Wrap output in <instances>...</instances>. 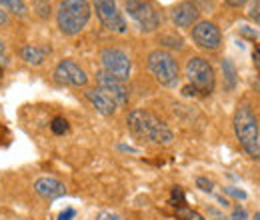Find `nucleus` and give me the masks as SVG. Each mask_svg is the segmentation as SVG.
I'll list each match as a JSON object with an SVG mask.
<instances>
[{
    "label": "nucleus",
    "instance_id": "1",
    "mask_svg": "<svg viewBox=\"0 0 260 220\" xmlns=\"http://www.w3.org/2000/svg\"><path fill=\"white\" fill-rule=\"evenodd\" d=\"M126 122H128L130 130L142 140H150L156 144H168L174 138L172 130L164 124L156 114H152L148 110H132Z\"/></svg>",
    "mask_w": 260,
    "mask_h": 220
},
{
    "label": "nucleus",
    "instance_id": "2",
    "mask_svg": "<svg viewBox=\"0 0 260 220\" xmlns=\"http://www.w3.org/2000/svg\"><path fill=\"white\" fill-rule=\"evenodd\" d=\"M234 132L240 140L242 148L252 158H260L258 142V120L248 104H240L234 112Z\"/></svg>",
    "mask_w": 260,
    "mask_h": 220
},
{
    "label": "nucleus",
    "instance_id": "3",
    "mask_svg": "<svg viewBox=\"0 0 260 220\" xmlns=\"http://www.w3.org/2000/svg\"><path fill=\"white\" fill-rule=\"evenodd\" d=\"M58 28L68 34L74 36L82 30L88 20H90V4L86 0H62L58 6Z\"/></svg>",
    "mask_w": 260,
    "mask_h": 220
},
{
    "label": "nucleus",
    "instance_id": "4",
    "mask_svg": "<svg viewBox=\"0 0 260 220\" xmlns=\"http://www.w3.org/2000/svg\"><path fill=\"white\" fill-rule=\"evenodd\" d=\"M148 68H150L152 76L156 78V82H160L162 86H174L180 78L178 76V62L166 50L150 52L148 54Z\"/></svg>",
    "mask_w": 260,
    "mask_h": 220
},
{
    "label": "nucleus",
    "instance_id": "5",
    "mask_svg": "<svg viewBox=\"0 0 260 220\" xmlns=\"http://www.w3.org/2000/svg\"><path fill=\"white\" fill-rule=\"evenodd\" d=\"M186 76L192 82V86L196 88V92L202 96H208L214 90L216 78H214V68L210 66L208 60L200 58V56H192L186 62Z\"/></svg>",
    "mask_w": 260,
    "mask_h": 220
},
{
    "label": "nucleus",
    "instance_id": "6",
    "mask_svg": "<svg viewBox=\"0 0 260 220\" xmlns=\"http://www.w3.org/2000/svg\"><path fill=\"white\" fill-rule=\"evenodd\" d=\"M126 12L138 22L140 30L154 32L160 26V14L150 0H126Z\"/></svg>",
    "mask_w": 260,
    "mask_h": 220
},
{
    "label": "nucleus",
    "instance_id": "7",
    "mask_svg": "<svg viewBox=\"0 0 260 220\" xmlns=\"http://www.w3.org/2000/svg\"><path fill=\"white\" fill-rule=\"evenodd\" d=\"M92 4H94L98 20L102 22L104 28L112 32H126V22L118 12L116 0H92Z\"/></svg>",
    "mask_w": 260,
    "mask_h": 220
},
{
    "label": "nucleus",
    "instance_id": "8",
    "mask_svg": "<svg viewBox=\"0 0 260 220\" xmlns=\"http://www.w3.org/2000/svg\"><path fill=\"white\" fill-rule=\"evenodd\" d=\"M100 60H102V66H104V72L116 76L118 80H126L130 76V68H132V62L130 58L118 48H104L100 52Z\"/></svg>",
    "mask_w": 260,
    "mask_h": 220
},
{
    "label": "nucleus",
    "instance_id": "9",
    "mask_svg": "<svg viewBox=\"0 0 260 220\" xmlns=\"http://www.w3.org/2000/svg\"><path fill=\"white\" fill-rule=\"evenodd\" d=\"M96 82H98V88H102L106 95L110 96L116 106H126L128 104V88L124 86V80H118L116 76L100 70L96 74Z\"/></svg>",
    "mask_w": 260,
    "mask_h": 220
},
{
    "label": "nucleus",
    "instance_id": "10",
    "mask_svg": "<svg viewBox=\"0 0 260 220\" xmlns=\"http://www.w3.org/2000/svg\"><path fill=\"white\" fill-rule=\"evenodd\" d=\"M192 40H194L200 48L216 50L220 46L222 36H220V30H218V26L214 22L204 20V22H198L194 28H192Z\"/></svg>",
    "mask_w": 260,
    "mask_h": 220
},
{
    "label": "nucleus",
    "instance_id": "11",
    "mask_svg": "<svg viewBox=\"0 0 260 220\" xmlns=\"http://www.w3.org/2000/svg\"><path fill=\"white\" fill-rule=\"evenodd\" d=\"M54 76L60 84H70V86H86V82H88L86 72L74 60H62L56 66Z\"/></svg>",
    "mask_w": 260,
    "mask_h": 220
},
{
    "label": "nucleus",
    "instance_id": "12",
    "mask_svg": "<svg viewBox=\"0 0 260 220\" xmlns=\"http://www.w3.org/2000/svg\"><path fill=\"white\" fill-rule=\"evenodd\" d=\"M198 20V8L192 2H180L172 8V22L178 28H188Z\"/></svg>",
    "mask_w": 260,
    "mask_h": 220
},
{
    "label": "nucleus",
    "instance_id": "13",
    "mask_svg": "<svg viewBox=\"0 0 260 220\" xmlns=\"http://www.w3.org/2000/svg\"><path fill=\"white\" fill-rule=\"evenodd\" d=\"M34 192H36L38 196L46 198V200H54V198L62 196L66 192V188L60 180L50 178V176H44V178H38V180L34 182Z\"/></svg>",
    "mask_w": 260,
    "mask_h": 220
},
{
    "label": "nucleus",
    "instance_id": "14",
    "mask_svg": "<svg viewBox=\"0 0 260 220\" xmlns=\"http://www.w3.org/2000/svg\"><path fill=\"white\" fill-rule=\"evenodd\" d=\"M86 98L94 104V108L100 114H104V116H110V114L116 112V102L106 95L102 88H88L86 90Z\"/></svg>",
    "mask_w": 260,
    "mask_h": 220
},
{
    "label": "nucleus",
    "instance_id": "15",
    "mask_svg": "<svg viewBox=\"0 0 260 220\" xmlns=\"http://www.w3.org/2000/svg\"><path fill=\"white\" fill-rule=\"evenodd\" d=\"M20 56L28 64H32V66H40V64L44 62V58H46V50L44 48H38L34 44H28V46H24L20 50Z\"/></svg>",
    "mask_w": 260,
    "mask_h": 220
},
{
    "label": "nucleus",
    "instance_id": "16",
    "mask_svg": "<svg viewBox=\"0 0 260 220\" xmlns=\"http://www.w3.org/2000/svg\"><path fill=\"white\" fill-rule=\"evenodd\" d=\"M0 8H6L8 12L16 14V16H26L28 8L22 0H0Z\"/></svg>",
    "mask_w": 260,
    "mask_h": 220
},
{
    "label": "nucleus",
    "instance_id": "17",
    "mask_svg": "<svg viewBox=\"0 0 260 220\" xmlns=\"http://www.w3.org/2000/svg\"><path fill=\"white\" fill-rule=\"evenodd\" d=\"M222 72H224V80H226V90L236 88V68L232 60H222Z\"/></svg>",
    "mask_w": 260,
    "mask_h": 220
},
{
    "label": "nucleus",
    "instance_id": "18",
    "mask_svg": "<svg viewBox=\"0 0 260 220\" xmlns=\"http://www.w3.org/2000/svg\"><path fill=\"white\" fill-rule=\"evenodd\" d=\"M176 218L178 220H204L196 210L188 208V206H178V208H176Z\"/></svg>",
    "mask_w": 260,
    "mask_h": 220
},
{
    "label": "nucleus",
    "instance_id": "19",
    "mask_svg": "<svg viewBox=\"0 0 260 220\" xmlns=\"http://www.w3.org/2000/svg\"><path fill=\"white\" fill-rule=\"evenodd\" d=\"M50 128H52L54 134H64V132H68V120L62 118V116H56V118L52 120Z\"/></svg>",
    "mask_w": 260,
    "mask_h": 220
},
{
    "label": "nucleus",
    "instance_id": "20",
    "mask_svg": "<svg viewBox=\"0 0 260 220\" xmlns=\"http://www.w3.org/2000/svg\"><path fill=\"white\" fill-rule=\"evenodd\" d=\"M170 198H172V204H174V208H178V206H184V202H186V198H184V192L180 186H174L172 188V194H170Z\"/></svg>",
    "mask_w": 260,
    "mask_h": 220
},
{
    "label": "nucleus",
    "instance_id": "21",
    "mask_svg": "<svg viewBox=\"0 0 260 220\" xmlns=\"http://www.w3.org/2000/svg\"><path fill=\"white\" fill-rule=\"evenodd\" d=\"M250 18L256 22V24H260V0H254V4L250 6Z\"/></svg>",
    "mask_w": 260,
    "mask_h": 220
},
{
    "label": "nucleus",
    "instance_id": "22",
    "mask_svg": "<svg viewBox=\"0 0 260 220\" xmlns=\"http://www.w3.org/2000/svg\"><path fill=\"white\" fill-rule=\"evenodd\" d=\"M196 186L200 190H204V192H212V188H214V184H212L208 178H198V180H196Z\"/></svg>",
    "mask_w": 260,
    "mask_h": 220
},
{
    "label": "nucleus",
    "instance_id": "23",
    "mask_svg": "<svg viewBox=\"0 0 260 220\" xmlns=\"http://www.w3.org/2000/svg\"><path fill=\"white\" fill-rule=\"evenodd\" d=\"M96 220H124V218L120 214H116V212H100Z\"/></svg>",
    "mask_w": 260,
    "mask_h": 220
},
{
    "label": "nucleus",
    "instance_id": "24",
    "mask_svg": "<svg viewBox=\"0 0 260 220\" xmlns=\"http://www.w3.org/2000/svg\"><path fill=\"white\" fill-rule=\"evenodd\" d=\"M74 216H76V210H74V208H66L64 212H60L58 220H72Z\"/></svg>",
    "mask_w": 260,
    "mask_h": 220
},
{
    "label": "nucleus",
    "instance_id": "25",
    "mask_svg": "<svg viewBox=\"0 0 260 220\" xmlns=\"http://www.w3.org/2000/svg\"><path fill=\"white\" fill-rule=\"evenodd\" d=\"M232 220H246V212H244V208H234V214H232Z\"/></svg>",
    "mask_w": 260,
    "mask_h": 220
},
{
    "label": "nucleus",
    "instance_id": "26",
    "mask_svg": "<svg viewBox=\"0 0 260 220\" xmlns=\"http://www.w3.org/2000/svg\"><path fill=\"white\" fill-rule=\"evenodd\" d=\"M230 196H236V198H246V192L244 190H236V188H224Z\"/></svg>",
    "mask_w": 260,
    "mask_h": 220
},
{
    "label": "nucleus",
    "instance_id": "27",
    "mask_svg": "<svg viewBox=\"0 0 260 220\" xmlns=\"http://www.w3.org/2000/svg\"><path fill=\"white\" fill-rule=\"evenodd\" d=\"M248 0H226L228 6H232V8H240V6H244Z\"/></svg>",
    "mask_w": 260,
    "mask_h": 220
},
{
    "label": "nucleus",
    "instance_id": "28",
    "mask_svg": "<svg viewBox=\"0 0 260 220\" xmlns=\"http://www.w3.org/2000/svg\"><path fill=\"white\" fill-rule=\"evenodd\" d=\"M252 58H254L256 68H260V44H256V48H254V52H252Z\"/></svg>",
    "mask_w": 260,
    "mask_h": 220
},
{
    "label": "nucleus",
    "instance_id": "29",
    "mask_svg": "<svg viewBox=\"0 0 260 220\" xmlns=\"http://www.w3.org/2000/svg\"><path fill=\"white\" fill-rule=\"evenodd\" d=\"M6 24H8V14L0 8V26H6Z\"/></svg>",
    "mask_w": 260,
    "mask_h": 220
},
{
    "label": "nucleus",
    "instance_id": "30",
    "mask_svg": "<svg viewBox=\"0 0 260 220\" xmlns=\"http://www.w3.org/2000/svg\"><path fill=\"white\" fill-rule=\"evenodd\" d=\"M182 92H184L186 96H196V95H198L194 86H184V88H182Z\"/></svg>",
    "mask_w": 260,
    "mask_h": 220
},
{
    "label": "nucleus",
    "instance_id": "31",
    "mask_svg": "<svg viewBox=\"0 0 260 220\" xmlns=\"http://www.w3.org/2000/svg\"><path fill=\"white\" fill-rule=\"evenodd\" d=\"M2 52H4V42L0 40V58H2Z\"/></svg>",
    "mask_w": 260,
    "mask_h": 220
},
{
    "label": "nucleus",
    "instance_id": "32",
    "mask_svg": "<svg viewBox=\"0 0 260 220\" xmlns=\"http://www.w3.org/2000/svg\"><path fill=\"white\" fill-rule=\"evenodd\" d=\"M254 220H260V212L258 214H254Z\"/></svg>",
    "mask_w": 260,
    "mask_h": 220
},
{
    "label": "nucleus",
    "instance_id": "33",
    "mask_svg": "<svg viewBox=\"0 0 260 220\" xmlns=\"http://www.w3.org/2000/svg\"><path fill=\"white\" fill-rule=\"evenodd\" d=\"M2 74H4V72H2V68H0V78H2Z\"/></svg>",
    "mask_w": 260,
    "mask_h": 220
}]
</instances>
